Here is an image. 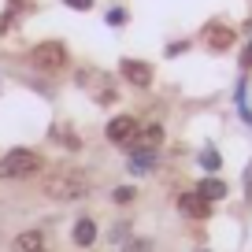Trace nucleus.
<instances>
[{
    "instance_id": "8",
    "label": "nucleus",
    "mask_w": 252,
    "mask_h": 252,
    "mask_svg": "<svg viewBox=\"0 0 252 252\" xmlns=\"http://www.w3.org/2000/svg\"><path fill=\"white\" fill-rule=\"evenodd\" d=\"M204 200H222L226 197V186H222L219 178H208V182H200V189H197Z\"/></svg>"
},
{
    "instance_id": "19",
    "label": "nucleus",
    "mask_w": 252,
    "mask_h": 252,
    "mask_svg": "<svg viewBox=\"0 0 252 252\" xmlns=\"http://www.w3.org/2000/svg\"><path fill=\"white\" fill-rule=\"evenodd\" d=\"M19 4H26V0H11V11H15V8H19Z\"/></svg>"
},
{
    "instance_id": "17",
    "label": "nucleus",
    "mask_w": 252,
    "mask_h": 252,
    "mask_svg": "<svg viewBox=\"0 0 252 252\" xmlns=\"http://www.w3.org/2000/svg\"><path fill=\"white\" fill-rule=\"evenodd\" d=\"M245 193L252 197V163H249V171H245Z\"/></svg>"
},
{
    "instance_id": "5",
    "label": "nucleus",
    "mask_w": 252,
    "mask_h": 252,
    "mask_svg": "<svg viewBox=\"0 0 252 252\" xmlns=\"http://www.w3.org/2000/svg\"><path fill=\"white\" fill-rule=\"evenodd\" d=\"M119 74H123L126 82H134V86H149L152 82V67L149 63H137V60H123L119 63Z\"/></svg>"
},
{
    "instance_id": "12",
    "label": "nucleus",
    "mask_w": 252,
    "mask_h": 252,
    "mask_svg": "<svg viewBox=\"0 0 252 252\" xmlns=\"http://www.w3.org/2000/svg\"><path fill=\"white\" fill-rule=\"evenodd\" d=\"M115 200H119V204H130V200H134V189H130V186L115 189Z\"/></svg>"
},
{
    "instance_id": "9",
    "label": "nucleus",
    "mask_w": 252,
    "mask_h": 252,
    "mask_svg": "<svg viewBox=\"0 0 252 252\" xmlns=\"http://www.w3.org/2000/svg\"><path fill=\"white\" fill-rule=\"evenodd\" d=\"M15 249H19V252H41V234H37V230L19 234V237H15Z\"/></svg>"
},
{
    "instance_id": "16",
    "label": "nucleus",
    "mask_w": 252,
    "mask_h": 252,
    "mask_svg": "<svg viewBox=\"0 0 252 252\" xmlns=\"http://www.w3.org/2000/svg\"><path fill=\"white\" fill-rule=\"evenodd\" d=\"M67 4H71V8H78V11H89V8H93V0H67Z\"/></svg>"
},
{
    "instance_id": "7",
    "label": "nucleus",
    "mask_w": 252,
    "mask_h": 252,
    "mask_svg": "<svg viewBox=\"0 0 252 252\" xmlns=\"http://www.w3.org/2000/svg\"><path fill=\"white\" fill-rule=\"evenodd\" d=\"M204 41H208V48L222 52V48H230V45H234V30H226V26H208Z\"/></svg>"
},
{
    "instance_id": "1",
    "label": "nucleus",
    "mask_w": 252,
    "mask_h": 252,
    "mask_svg": "<svg viewBox=\"0 0 252 252\" xmlns=\"http://www.w3.org/2000/svg\"><path fill=\"white\" fill-rule=\"evenodd\" d=\"M41 189H45V197H52V200H74L89 189V178L82 171H74V167H63V171L48 174Z\"/></svg>"
},
{
    "instance_id": "15",
    "label": "nucleus",
    "mask_w": 252,
    "mask_h": 252,
    "mask_svg": "<svg viewBox=\"0 0 252 252\" xmlns=\"http://www.w3.org/2000/svg\"><path fill=\"white\" fill-rule=\"evenodd\" d=\"M204 167H208V171H215V167H219V156H215V152H212V149H208V152H204Z\"/></svg>"
},
{
    "instance_id": "18",
    "label": "nucleus",
    "mask_w": 252,
    "mask_h": 252,
    "mask_svg": "<svg viewBox=\"0 0 252 252\" xmlns=\"http://www.w3.org/2000/svg\"><path fill=\"white\" fill-rule=\"evenodd\" d=\"M245 67H252V45H249V52H245Z\"/></svg>"
},
{
    "instance_id": "2",
    "label": "nucleus",
    "mask_w": 252,
    "mask_h": 252,
    "mask_svg": "<svg viewBox=\"0 0 252 252\" xmlns=\"http://www.w3.org/2000/svg\"><path fill=\"white\" fill-rule=\"evenodd\" d=\"M37 171H41V156L30 149H11L0 159V178H26V174H37Z\"/></svg>"
},
{
    "instance_id": "3",
    "label": "nucleus",
    "mask_w": 252,
    "mask_h": 252,
    "mask_svg": "<svg viewBox=\"0 0 252 252\" xmlns=\"http://www.w3.org/2000/svg\"><path fill=\"white\" fill-rule=\"evenodd\" d=\"M33 67H41V71H60L63 63H67V48L60 45V41H41L37 48L30 52Z\"/></svg>"
},
{
    "instance_id": "14",
    "label": "nucleus",
    "mask_w": 252,
    "mask_h": 252,
    "mask_svg": "<svg viewBox=\"0 0 252 252\" xmlns=\"http://www.w3.org/2000/svg\"><path fill=\"white\" fill-rule=\"evenodd\" d=\"M126 252H152V241H130Z\"/></svg>"
},
{
    "instance_id": "6",
    "label": "nucleus",
    "mask_w": 252,
    "mask_h": 252,
    "mask_svg": "<svg viewBox=\"0 0 252 252\" xmlns=\"http://www.w3.org/2000/svg\"><path fill=\"white\" fill-rule=\"evenodd\" d=\"M178 208L189 215V219H208V212H212V200H204L200 193H186V197L178 200Z\"/></svg>"
},
{
    "instance_id": "10",
    "label": "nucleus",
    "mask_w": 252,
    "mask_h": 252,
    "mask_svg": "<svg viewBox=\"0 0 252 252\" xmlns=\"http://www.w3.org/2000/svg\"><path fill=\"white\" fill-rule=\"evenodd\" d=\"M93 237H96V226L89 219H78V226H74V241H78V245H93Z\"/></svg>"
},
{
    "instance_id": "4",
    "label": "nucleus",
    "mask_w": 252,
    "mask_h": 252,
    "mask_svg": "<svg viewBox=\"0 0 252 252\" xmlns=\"http://www.w3.org/2000/svg\"><path fill=\"white\" fill-rule=\"evenodd\" d=\"M137 134H141V126H137V119H130V115L111 119V123H108V141L130 145V141H137Z\"/></svg>"
},
{
    "instance_id": "13",
    "label": "nucleus",
    "mask_w": 252,
    "mask_h": 252,
    "mask_svg": "<svg viewBox=\"0 0 252 252\" xmlns=\"http://www.w3.org/2000/svg\"><path fill=\"white\" fill-rule=\"evenodd\" d=\"M108 23H111V26H123V23H126V11H123V8L108 11Z\"/></svg>"
},
{
    "instance_id": "11",
    "label": "nucleus",
    "mask_w": 252,
    "mask_h": 252,
    "mask_svg": "<svg viewBox=\"0 0 252 252\" xmlns=\"http://www.w3.org/2000/svg\"><path fill=\"white\" fill-rule=\"evenodd\" d=\"M137 141H141L145 149H156V145L163 141V130H159V126H149L145 134H137Z\"/></svg>"
}]
</instances>
